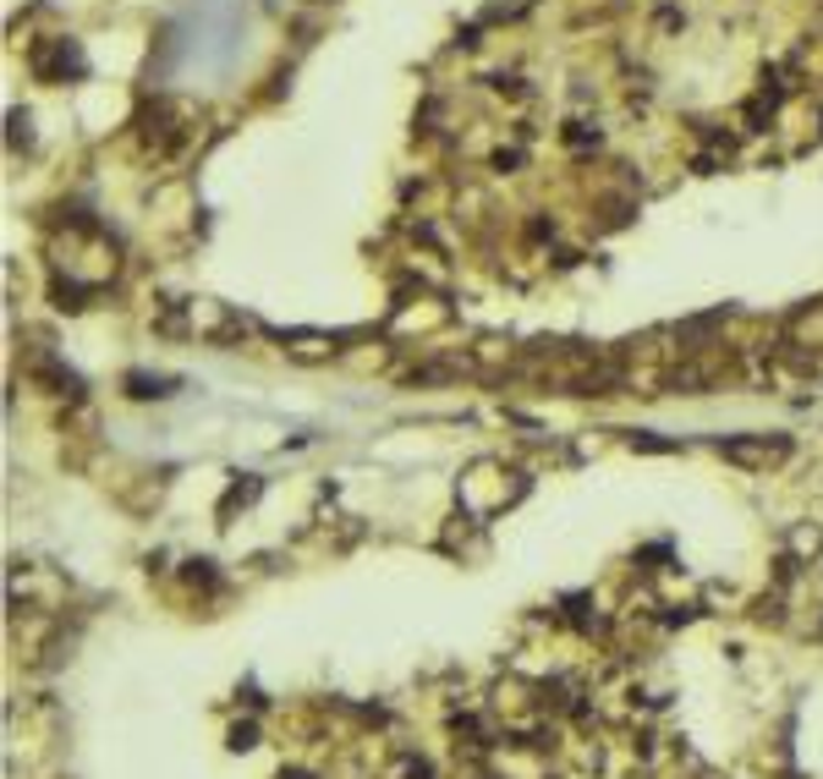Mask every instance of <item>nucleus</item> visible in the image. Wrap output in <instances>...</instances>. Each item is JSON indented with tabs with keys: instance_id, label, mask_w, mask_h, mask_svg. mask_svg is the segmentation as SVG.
<instances>
[{
	"instance_id": "6",
	"label": "nucleus",
	"mask_w": 823,
	"mask_h": 779,
	"mask_svg": "<svg viewBox=\"0 0 823 779\" xmlns=\"http://www.w3.org/2000/svg\"><path fill=\"white\" fill-rule=\"evenodd\" d=\"M231 747H253V725H236L231 730Z\"/></svg>"
},
{
	"instance_id": "5",
	"label": "nucleus",
	"mask_w": 823,
	"mask_h": 779,
	"mask_svg": "<svg viewBox=\"0 0 823 779\" xmlns=\"http://www.w3.org/2000/svg\"><path fill=\"white\" fill-rule=\"evenodd\" d=\"M401 779H434V769H429V764H423V758H418V764H412V758H407V769H401Z\"/></svg>"
},
{
	"instance_id": "3",
	"label": "nucleus",
	"mask_w": 823,
	"mask_h": 779,
	"mask_svg": "<svg viewBox=\"0 0 823 779\" xmlns=\"http://www.w3.org/2000/svg\"><path fill=\"white\" fill-rule=\"evenodd\" d=\"M791 555H802V560H819V555H823V533L813 527V522L791 527Z\"/></svg>"
},
{
	"instance_id": "1",
	"label": "nucleus",
	"mask_w": 823,
	"mask_h": 779,
	"mask_svg": "<svg viewBox=\"0 0 823 779\" xmlns=\"http://www.w3.org/2000/svg\"><path fill=\"white\" fill-rule=\"evenodd\" d=\"M719 456L736 462V467H780L791 456V440L785 434H752V440H719Z\"/></svg>"
},
{
	"instance_id": "4",
	"label": "nucleus",
	"mask_w": 823,
	"mask_h": 779,
	"mask_svg": "<svg viewBox=\"0 0 823 779\" xmlns=\"http://www.w3.org/2000/svg\"><path fill=\"white\" fill-rule=\"evenodd\" d=\"M127 385H133V396H170V379H138L133 373Z\"/></svg>"
},
{
	"instance_id": "2",
	"label": "nucleus",
	"mask_w": 823,
	"mask_h": 779,
	"mask_svg": "<svg viewBox=\"0 0 823 779\" xmlns=\"http://www.w3.org/2000/svg\"><path fill=\"white\" fill-rule=\"evenodd\" d=\"M28 66H33V77H44V83H66V77L83 72V55H77L72 39H44V44H33Z\"/></svg>"
}]
</instances>
